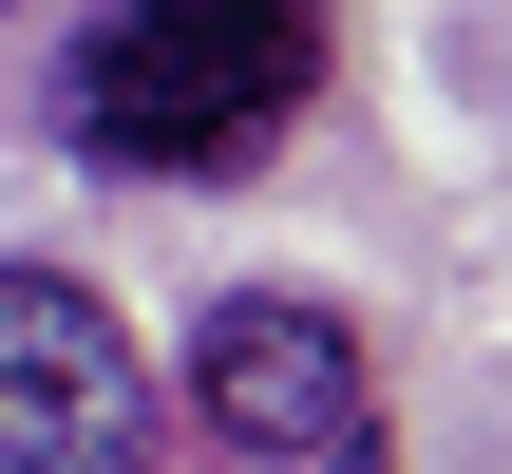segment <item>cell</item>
<instances>
[{"label": "cell", "mask_w": 512, "mask_h": 474, "mask_svg": "<svg viewBox=\"0 0 512 474\" xmlns=\"http://www.w3.org/2000/svg\"><path fill=\"white\" fill-rule=\"evenodd\" d=\"M76 171L133 190H228L323 114V0H95L38 76Z\"/></svg>", "instance_id": "obj_1"}, {"label": "cell", "mask_w": 512, "mask_h": 474, "mask_svg": "<svg viewBox=\"0 0 512 474\" xmlns=\"http://www.w3.org/2000/svg\"><path fill=\"white\" fill-rule=\"evenodd\" d=\"M0 474H171V399L76 266H0Z\"/></svg>", "instance_id": "obj_3"}, {"label": "cell", "mask_w": 512, "mask_h": 474, "mask_svg": "<svg viewBox=\"0 0 512 474\" xmlns=\"http://www.w3.org/2000/svg\"><path fill=\"white\" fill-rule=\"evenodd\" d=\"M190 456L209 474H399L380 380H361V323L304 304V285H228L190 323Z\"/></svg>", "instance_id": "obj_2"}]
</instances>
